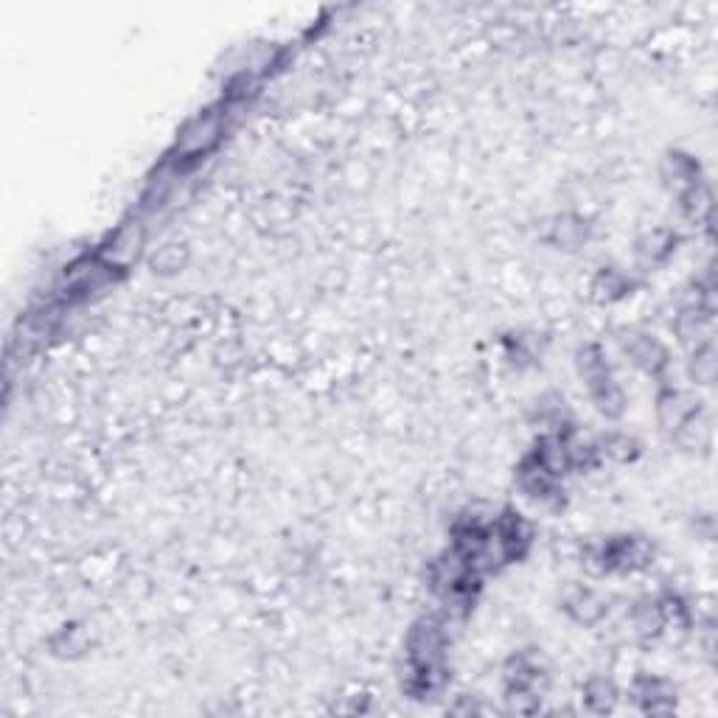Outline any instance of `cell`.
<instances>
[{"label":"cell","mask_w":718,"mask_h":718,"mask_svg":"<svg viewBox=\"0 0 718 718\" xmlns=\"http://www.w3.org/2000/svg\"><path fill=\"white\" fill-rule=\"evenodd\" d=\"M626 351L646 371H657L660 365H665V351L654 340H648V337H634L632 343H626Z\"/></svg>","instance_id":"obj_2"},{"label":"cell","mask_w":718,"mask_h":718,"mask_svg":"<svg viewBox=\"0 0 718 718\" xmlns=\"http://www.w3.org/2000/svg\"><path fill=\"white\" fill-rule=\"evenodd\" d=\"M581 374L587 379L598 407L604 413H609V416H618L620 407H623V396H620L618 385H615V379L609 374V365H606V359L601 357L598 348L581 351Z\"/></svg>","instance_id":"obj_1"}]
</instances>
